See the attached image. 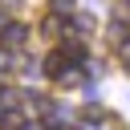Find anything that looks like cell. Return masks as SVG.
Wrapping results in <instances>:
<instances>
[{
    "instance_id": "cell-1",
    "label": "cell",
    "mask_w": 130,
    "mask_h": 130,
    "mask_svg": "<svg viewBox=\"0 0 130 130\" xmlns=\"http://www.w3.org/2000/svg\"><path fill=\"white\" fill-rule=\"evenodd\" d=\"M118 16H122V20H130V0H118Z\"/></svg>"
}]
</instances>
